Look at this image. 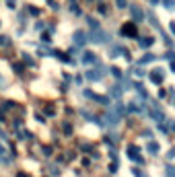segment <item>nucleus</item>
<instances>
[{"label": "nucleus", "instance_id": "nucleus-8", "mask_svg": "<svg viewBox=\"0 0 175 177\" xmlns=\"http://www.w3.org/2000/svg\"><path fill=\"white\" fill-rule=\"evenodd\" d=\"M169 159H175V150H169V154H167Z\"/></svg>", "mask_w": 175, "mask_h": 177}, {"label": "nucleus", "instance_id": "nucleus-1", "mask_svg": "<svg viewBox=\"0 0 175 177\" xmlns=\"http://www.w3.org/2000/svg\"><path fill=\"white\" fill-rule=\"evenodd\" d=\"M103 76V72H99V70H91V72H86V78L89 80H99Z\"/></svg>", "mask_w": 175, "mask_h": 177}, {"label": "nucleus", "instance_id": "nucleus-3", "mask_svg": "<svg viewBox=\"0 0 175 177\" xmlns=\"http://www.w3.org/2000/svg\"><path fill=\"white\" fill-rule=\"evenodd\" d=\"M97 58H95V54H91V52H86L84 56H82V62H86V64H93Z\"/></svg>", "mask_w": 175, "mask_h": 177}, {"label": "nucleus", "instance_id": "nucleus-5", "mask_svg": "<svg viewBox=\"0 0 175 177\" xmlns=\"http://www.w3.org/2000/svg\"><path fill=\"white\" fill-rule=\"evenodd\" d=\"M132 15H134V17H136V19H142V12H140V10H138V8H136V6H134V8H132Z\"/></svg>", "mask_w": 175, "mask_h": 177}, {"label": "nucleus", "instance_id": "nucleus-6", "mask_svg": "<svg viewBox=\"0 0 175 177\" xmlns=\"http://www.w3.org/2000/svg\"><path fill=\"white\" fill-rule=\"evenodd\" d=\"M134 31H136L134 27H124V33H126V35H130V33H134Z\"/></svg>", "mask_w": 175, "mask_h": 177}, {"label": "nucleus", "instance_id": "nucleus-2", "mask_svg": "<svg viewBox=\"0 0 175 177\" xmlns=\"http://www.w3.org/2000/svg\"><path fill=\"white\" fill-rule=\"evenodd\" d=\"M159 142H155V140H152V142H148V152L150 154H159Z\"/></svg>", "mask_w": 175, "mask_h": 177}, {"label": "nucleus", "instance_id": "nucleus-4", "mask_svg": "<svg viewBox=\"0 0 175 177\" xmlns=\"http://www.w3.org/2000/svg\"><path fill=\"white\" fill-rule=\"evenodd\" d=\"M165 177H175V169L173 167H165Z\"/></svg>", "mask_w": 175, "mask_h": 177}, {"label": "nucleus", "instance_id": "nucleus-10", "mask_svg": "<svg viewBox=\"0 0 175 177\" xmlns=\"http://www.w3.org/2000/svg\"><path fill=\"white\" fill-rule=\"evenodd\" d=\"M17 177H29L27 173H17Z\"/></svg>", "mask_w": 175, "mask_h": 177}, {"label": "nucleus", "instance_id": "nucleus-7", "mask_svg": "<svg viewBox=\"0 0 175 177\" xmlns=\"http://www.w3.org/2000/svg\"><path fill=\"white\" fill-rule=\"evenodd\" d=\"M140 43H142V46H148V43H152V39H148V37H144V39H142Z\"/></svg>", "mask_w": 175, "mask_h": 177}, {"label": "nucleus", "instance_id": "nucleus-9", "mask_svg": "<svg viewBox=\"0 0 175 177\" xmlns=\"http://www.w3.org/2000/svg\"><path fill=\"white\" fill-rule=\"evenodd\" d=\"M2 154H6V150H4V146L0 144V157H2Z\"/></svg>", "mask_w": 175, "mask_h": 177}]
</instances>
